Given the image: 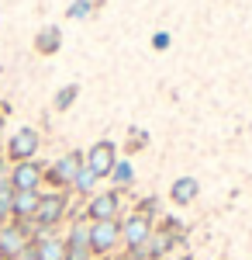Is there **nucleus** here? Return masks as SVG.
I'll list each match as a JSON object with an SVG mask.
<instances>
[{
	"mask_svg": "<svg viewBox=\"0 0 252 260\" xmlns=\"http://www.w3.org/2000/svg\"><path fill=\"white\" fill-rule=\"evenodd\" d=\"M69 212V191H45L38 198V212H35V236L38 233H52Z\"/></svg>",
	"mask_w": 252,
	"mask_h": 260,
	"instance_id": "obj_1",
	"label": "nucleus"
},
{
	"mask_svg": "<svg viewBox=\"0 0 252 260\" xmlns=\"http://www.w3.org/2000/svg\"><path fill=\"white\" fill-rule=\"evenodd\" d=\"M117 246H121V219L90 222V253H94V260L111 257Z\"/></svg>",
	"mask_w": 252,
	"mask_h": 260,
	"instance_id": "obj_2",
	"label": "nucleus"
},
{
	"mask_svg": "<svg viewBox=\"0 0 252 260\" xmlns=\"http://www.w3.org/2000/svg\"><path fill=\"white\" fill-rule=\"evenodd\" d=\"M79 170H83V153H66L52 167H45V180L41 184H52L56 191H69Z\"/></svg>",
	"mask_w": 252,
	"mask_h": 260,
	"instance_id": "obj_3",
	"label": "nucleus"
},
{
	"mask_svg": "<svg viewBox=\"0 0 252 260\" xmlns=\"http://www.w3.org/2000/svg\"><path fill=\"white\" fill-rule=\"evenodd\" d=\"M38 128H31V125H24L18 128L11 142H7V163H24V160H35V153H38Z\"/></svg>",
	"mask_w": 252,
	"mask_h": 260,
	"instance_id": "obj_4",
	"label": "nucleus"
},
{
	"mask_svg": "<svg viewBox=\"0 0 252 260\" xmlns=\"http://www.w3.org/2000/svg\"><path fill=\"white\" fill-rule=\"evenodd\" d=\"M83 163L97 174L100 180L104 177H111V170H114V163H117V146L111 139H100V142H94L87 153H83Z\"/></svg>",
	"mask_w": 252,
	"mask_h": 260,
	"instance_id": "obj_5",
	"label": "nucleus"
},
{
	"mask_svg": "<svg viewBox=\"0 0 252 260\" xmlns=\"http://www.w3.org/2000/svg\"><path fill=\"white\" fill-rule=\"evenodd\" d=\"M121 215V191H104V194H94L83 208V219L87 222H111Z\"/></svg>",
	"mask_w": 252,
	"mask_h": 260,
	"instance_id": "obj_6",
	"label": "nucleus"
},
{
	"mask_svg": "<svg viewBox=\"0 0 252 260\" xmlns=\"http://www.w3.org/2000/svg\"><path fill=\"white\" fill-rule=\"evenodd\" d=\"M7 180L14 184V191H41V180H45V167L38 160H24V163H11V174Z\"/></svg>",
	"mask_w": 252,
	"mask_h": 260,
	"instance_id": "obj_7",
	"label": "nucleus"
},
{
	"mask_svg": "<svg viewBox=\"0 0 252 260\" xmlns=\"http://www.w3.org/2000/svg\"><path fill=\"white\" fill-rule=\"evenodd\" d=\"M152 233H155V222L145 219V215H138V212H132L128 219H121V243H124V250L149 243Z\"/></svg>",
	"mask_w": 252,
	"mask_h": 260,
	"instance_id": "obj_8",
	"label": "nucleus"
},
{
	"mask_svg": "<svg viewBox=\"0 0 252 260\" xmlns=\"http://www.w3.org/2000/svg\"><path fill=\"white\" fill-rule=\"evenodd\" d=\"M31 246H35L38 260H66V240L56 236V233H38L31 240Z\"/></svg>",
	"mask_w": 252,
	"mask_h": 260,
	"instance_id": "obj_9",
	"label": "nucleus"
},
{
	"mask_svg": "<svg viewBox=\"0 0 252 260\" xmlns=\"http://www.w3.org/2000/svg\"><path fill=\"white\" fill-rule=\"evenodd\" d=\"M41 191H14V205H11V219L14 222H31L38 212Z\"/></svg>",
	"mask_w": 252,
	"mask_h": 260,
	"instance_id": "obj_10",
	"label": "nucleus"
},
{
	"mask_svg": "<svg viewBox=\"0 0 252 260\" xmlns=\"http://www.w3.org/2000/svg\"><path fill=\"white\" fill-rule=\"evenodd\" d=\"M197 194H200V180L197 177H176L173 187H170V201L173 205H194Z\"/></svg>",
	"mask_w": 252,
	"mask_h": 260,
	"instance_id": "obj_11",
	"label": "nucleus"
},
{
	"mask_svg": "<svg viewBox=\"0 0 252 260\" xmlns=\"http://www.w3.org/2000/svg\"><path fill=\"white\" fill-rule=\"evenodd\" d=\"M59 45H62V31H59L56 24H45L38 35H35V52L38 56H56Z\"/></svg>",
	"mask_w": 252,
	"mask_h": 260,
	"instance_id": "obj_12",
	"label": "nucleus"
},
{
	"mask_svg": "<svg viewBox=\"0 0 252 260\" xmlns=\"http://www.w3.org/2000/svg\"><path fill=\"white\" fill-rule=\"evenodd\" d=\"M66 250H79V253H90V222L76 219L69 236H66Z\"/></svg>",
	"mask_w": 252,
	"mask_h": 260,
	"instance_id": "obj_13",
	"label": "nucleus"
},
{
	"mask_svg": "<svg viewBox=\"0 0 252 260\" xmlns=\"http://www.w3.org/2000/svg\"><path fill=\"white\" fill-rule=\"evenodd\" d=\"M97 174H94V170H90V167H87V163H83V170H79L76 174V180H73V187H69V191H76V194H87V198H94V187H97Z\"/></svg>",
	"mask_w": 252,
	"mask_h": 260,
	"instance_id": "obj_14",
	"label": "nucleus"
},
{
	"mask_svg": "<svg viewBox=\"0 0 252 260\" xmlns=\"http://www.w3.org/2000/svg\"><path fill=\"white\" fill-rule=\"evenodd\" d=\"M111 180H114L117 187H132V184H135V167L128 160H117L114 170H111Z\"/></svg>",
	"mask_w": 252,
	"mask_h": 260,
	"instance_id": "obj_15",
	"label": "nucleus"
},
{
	"mask_svg": "<svg viewBox=\"0 0 252 260\" xmlns=\"http://www.w3.org/2000/svg\"><path fill=\"white\" fill-rule=\"evenodd\" d=\"M76 98H79V87H76V83H69V87H62V90L56 94V101H52V108H56V111H69Z\"/></svg>",
	"mask_w": 252,
	"mask_h": 260,
	"instance_id": "obj_16",
	"label": "nucleus"
},
{
	"mask_svg": "<svg viewBox=\"0 0 252 260\" xmlns=\"http://www.w3.org/2000/svg\"><path fill=\"white\" fill-rule=\"evenodd\" d=\"M149 146V132L145 128H132L128 132V153H138V149H145Z\"/></svg>",
	"mask_w": 252,
	"mask_h": 260,
	"instance_id": "obj_17",
	"label": "nucleus"
},
{
	"mask_svg": "<svg viewBox=\"0 0 252 260\" xmlns=\"http://www.w3.org/2000/svg\"><path fill=\"white\" fill-rule=\"evenodd\" d=\"M135 212L155 222V215H159V198H152V194H149V198H142V201H138V208H135Z\"/></svg>",
	"mask_w": 252,
	"mask_h": 260,
	"instance_id": "obj_18",
	"label": "nucleus"
},
{
	"mask_svg": "<svg viewBox=\"0 0 252 260\" xmlns=\"http://www.w3.org/2000/svg\"><path fill=\"white\" fill-rule=\"evenodd\" d=\"M90 11H94V4H90V0H76V4H69V11H66V18L79 21V18H87Z\"/></svg>",
	"mask_w": 252,
	"mask_h": 260,
	"instance_id": "obj_19",
	"label": "nucleus"
},
{
	"mask_svg": "<svg viewBox=\"0 0 252 260\" xmlns=\"http://www.w3.org/2000/svg\"><path fill=\"white\" fill-rule=\"evenodd\" d=\"M170 42H173V39H170V31H155V35H152V49H155V52H166Z\"/></svg>",
	"mask_w": 252,
	"mask_h": 260,
	"instance_id": "obj_20",
	"label": "nucleus"
},
{
	"mask_svg": "<svg viewBox=\"0 0 252 260\" xmlns=\"http://www.w3.org/2000/svg\"><path fill=\"white\" fill-rule=\"evenodd\" d=\"M166 260H194V257H190V253L183 250V253H170V257H166Z\"/></svg>",
	"mask_w": 252,
	"mask_h": 260,
	"instance_id": "obj_21",
	"label": "nucleus"
},
{
	"mask_svg": "<svg viewBox=\"0 0 252 260\" xmlns=\"http://www.w3.org/2000/svg\"><path fill=\"white\" fill-rule=\"evenodd\" d=\"M104 260H124V257H104Z\"/></svg>",
	"mask_w": 252,
	"mask_h": 260,
	"instance_id": "obj_22",
	"label": "nucleus"
},
{
	"mask_svg": "<svg viewBox=\"0 0 252 260\" xmlns=\"http://www.w3.org/2000/svg\"><path fill=\"white\" fill-rule=\"evenodd\" d=\"M0 229H4V222H0Z\"/></svg>",
	"mask_w": 252,
	"mask_h": 260,
	"instance_id": "obj_23",
	"label": "nucleus"
}]
</instances>
